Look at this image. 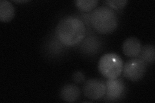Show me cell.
Returning a JSON list of instances; mask_svg holds the SVG:
<instances>
[{
	"label": "cell",
	"mask_w": 155,
	"mask_h": 103,
	"mask_svg": "<svg viewBox=\"0 0 155 103\" xmlns=\"http://www.w3.org/2000/svg\"><path fill=\"white\" fill-rule=\"evenodd\" d=\"M56 36L61 43L67 47L81 43L86 35V27L81 19L74 16L62 18L56 27Z\"/></svg>",
	"instance_id": "obj_1"
},
{
	"label": "cell",
	"mask_w": 155,
	"mask_h": 103,
	"mask_svg": "<svg viewBox=\"0 0 155 103\" xmlns=\"http://www.w3.org/2000/svg\"><path fill=\"white\" fill-rule=\"evenodd\" d=\"M91 26L101 34L113 33L118 25V19L114 10L101 6L95 8L89 18Z\"/></svg>",
	"instance_id": "obj_2"
},
{
	"label": "cell",
	"mask_w": 155,
	"mask_h": 103,
	"mask_svg": "<svg viewBox=\"0 0 155 103\" xmlns=\"http://www.w3.org/2000/svg\"><path fill=\"white\" fill-rule=\"evenodd\" d=\"M124 62L120 56L108 53L100 58L98 69L101 74L107 79H117L122 74Z\"/></svg>",
	"instance_id": "obj_3"
},
{
	"label": "cell",
	"mask_w": 155,
	"mask_h": 103,
	"mask_svg": "<svg viewBox=\"0 0 155 103\" xmlns=\"http://www.w3.org/2000/svg\"><path fill=\"white\" fill-rule=\"evenodd\" d=\"M147 70V64L140 58H134L124 65L123 75L126 79L133 82L142 79Z\"/></svg>",
	"instance_id": "obj_4"
},
{
	"label": "cell",
	"mask_w": 155,
	"mask_h": 103,
	"mask_svg": "<svg viewBox=\"0 0 155 103\" xmlns=\"http://www.w3.org/2000/svg\"><path fill=\"white\" fill-rule=\"evenodd\" d=\"M105 84L100 80L91 79L87 81L84 86V95L91 100H99L105 95Z\"/></svg>",
	"instance_id": "obj_5"
},
{
	"label": "cell",
	"mask_w": 155,
	"mask_h": 103,
	"mask_svg": "<svg viewBox=\"0 0 155 103\" xmlns=\"http://www.w3.org/2000/svg\"><path fill=\"white\" fill-rule=\"evenodd\" d=\"M107 99L114 101L121 97L124 94L125 85L123 81L120 79H107L105 82Z\"/></svg>",
	"instance_id": "obj_6"
},
{
	"label": "cell",
	"mask_w": 155,
	"mask_h": 103,
	"mask_svg": "<svg viewBox=\"0 0 155 103\" xmlns=\"http://www.w3.org/2000/svg\"><path fill=\"white\" fill-rule=\"evenodd\" d=\"M142 47L141 43L138 38L130 37L124 41L122 45V50L125 56L135 58L139 56Z\"/></svg>",
	"instance_id": "obj_7"
},
{
	"label": "cell",
	"mask_w": 155,
	"mask_h": 103,
	"mask_svg": "<svg viewBox=\"0 0 155 103\" xmlns=\"http://www.w3.org/2000/svg\"><path fill=\"white\" fill-rule=\"evenodd\" d=\"M60 94L63 101L67 102H74L80 97V90L76 85L68 84L61 88Z\"/></svg>",
	"instance_id": "obj_8"
},
{
	"label": "cell",
	"mask_w": 155,
	"mask_h": 103,
	"mask_svg": "<svg viewBox=\"0 0 155 103\" xmlns=\"http://www.w3.org/2000/svg\"><path fill=\"white\" fill-rule=\"evenodd\" d=\"M15 9L13 5L8 1H0V21L3 23L11 21L14 18Z\"/></svg>",
	"instance_id": "obj_9"
},
{
	"label": "cell",
	"mask_w": 155,
	"mask_h": 103,
	"mask_svg": "<svg viewBox=\"0 0 155 103\" xmlns=\"http://www.w3.org/2000/svg\"><path fill=\"white\" fill-rule=\"evenodd\" d=\"M140 57L146 64H153L155 59V48L154 45H146L142 47Z\"/></svg>",
	"instance_id": "obj_10"
},
{
	"label": "cell",
	"mask_w": 155,
	"mask_h": 103,
	"mask_svg": "<svg viewBox=\"0 0 155 103\" xmlns=\"http://www.w3.org/2000/svg\"><path fill=\"white\" fill-rule=\"evenodd\" d=\"M76 6L81 11L89 12L94 10L98 3L97 0H76L74 2Z\"/></svg>",
	"instance_id": "obj_11"
},
{
	"label": "cell",
	"mask_w": 155,
	"mask_h": 103,
	"mask_svg": "<svg viewBox=\"0 0 155 103\" xmlns=\"http://www.w3.org/2000/svg\"><path fill=\"white\" fill-rule=\"evenodd\" d=\"M127 2V0H107L105 2L110 8L116 10V11L124 8Z\"/></svg>",
	"instance_id": "obj_12"
},
{
	"label": "cell",
	"mask_w": 155,
	"mask_h": 103,
	"mask_svg": "<svg viewBox=\"0 0 155 103\" xmlns=\"http://www.w3.org/2000/svg\"><path fill=\"white\" fill-rule=\"evenodd\" d=\"M72 79L76 82L80 84L84 82L85 81V76L83 73L80 71H76L75 72L73 75H72Z\"/></svg>",
	"instance_id": "obj_13"
},
{
	"label": "cell",
	"mask_w": 155,
	"mask_h": 103,
	"mask_svg": "<svg viewBox=\"0 0 155 103\" xmlns=\"http://www.w3.org/2000/svg\"><path fill=\"white\" fill-rule=\"evenodd\" d=\"M14 2L15 3H27L29 1H28V0H24V1H21H21H15V0H14Z\"/></svg>",
	"instance_id": "obj_14"
}]
</instances>
